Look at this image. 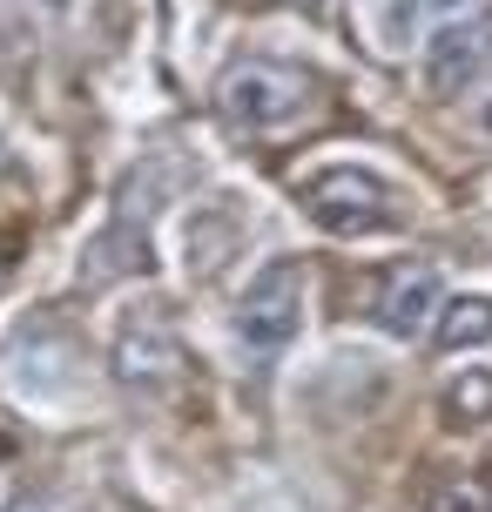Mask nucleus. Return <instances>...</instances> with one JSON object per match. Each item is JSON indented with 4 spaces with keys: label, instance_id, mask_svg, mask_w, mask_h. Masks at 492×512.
I'll list each match as a JSON object with an SVG mask.
<instances>
[{
    "label": "nucleus",
    "instance_id": "obj_7",
    "mask_svg": "<svg viewBox=\"0 0 492 512\" xmlns=\"http://www.w3.org/2000/svg\"><path fill=\"white\" fill-rule=\"evenodd\" d=\"M425 512H492V486L486 479H472V472H459V479H445L439 492H432V506Z\"/></svg>",
    "mask_w": 492,
    "mask_h": 512
},
{
    "label": "nucleus",
    "instance_id": "obj_10",
    "mask_svg": "<svg viewBox=\"0 0 492 512\" xmlns=\"http://www.w3.org/2000/svg\"><path fill=\"white\" fill-rule=\"evenodd\" d=\"M432 7H445V14H466L472 0H432Z\"/></svg>",
    "mask_w": 492,
    "mask_h": 512
},
{
    "label": "nucleus",
    "instance_id": "obj_12",
    "mask_svg": "<svg viewBox=\"0 0 492 512\" xmlns=\"http://www.w3.org/2000/svg\"><path fill=\"white\" fill-rule=\"evenodd\" d=\"M304 7H317V0H304Z\"/></svg>",
    "mask_w": 492,
    "mask_h": 512
},
{
    "label": "nucleus",
    "instance_id": "obj_9",
    "mask_svg": "<svg viewBox=\"0 0 492 512\" xmlns=\"http://www.w3.org/2000/svg\"><path fill=\"white\" fill-rule=\"evenodd\" d=\"M472 128H479V135H486V142H492V88H486V95H479V102H472Z\"/></svg>",
    "mask_w": 492,
    "mask_h": 512
},
{
    "label": "nucleus",
    "instance_id": "obj_8",
    "mask_svg": "<svg viewBox=\"0 0 492 512\" xmlns=\"http://www.w3.org/2000/svg\"><path fill=\"white\" fill-rule=\"evenodd\" d=\"M445 411H452L459 425H472V418H492V378H486V371L459 378L452 391H445Z\"/></svg>",
    "mask_w": 492,
    "mask_h": 512
},
{
    "label": "nucleus",
    "instance_id": "obj_1",
    "mask_svg": "<svg viewBox=\"0 0 492 512\" xmlns=\"http://www.w3.org/2000/svg\"><path fill=\"white\" fill-rule=\"evenodd\" d=\"M311 102V81L297 68H277V61H236L230 75L216 81V108L223 122L243 128V135H277L304 115Z\"/></svg>",
    "mask_w": 492,
    "mask_h": 512
},
{
    "label": "nucleus",
    "instance_id": "obj_4",
    "mask_svg": "<svg viewBox=\"0 0 492 512\" xmlns=\"http://www.w3.org/2000/svg\"><path fill=\"white\" fill-rule=\"evenodd\" d=\"M486 61H492V27L452 21V27L432 34V48H425V75H432L439 95H459V88H472V81L486 75Z\"/></svg>",
    "mask_w": 492,
    "mask_h": 512
},
{
    "label": "nucleus",
    "instance_id": "obj_2",
    "mask_svg": "<svg viewBox=\"0 0 492 512\" xmlns=\"http://www.w3.org/2000/svg\"><path fill=\"white\" fill-rule=\"evenodd\" d=\"M304 209H311L317 230L331 236H378L398 223V196L371 169H324L304 182Z\"/></svg>",
    "mask_w": 492,
    "mask_h": 512
},
{
    "label": "nucleus",
    "instance_id": "obj_11",
    "mask_svg": "<svg viewBox=\"0 0 492 512\" xmlns=\"http://www.w3.org/2000/svg\"><path fill=\"white\" fill-rule=\"evenodd\" d=\"M0 270H7V243H0Z\"/></svg>",
    "mask_w": 492,
    "mask_h": 512
},
{
    "label": "nucleus",
    "instance_id": "obj_3",
    "mask_svg": "<svg viewBox=\"0 0 492 512\" xmlns=\"http://www.w3.org/2000/svg\"><path fill=\"white\" fill-rule=\"evenodd\" d=\"M304 324V263H290L277 256L270 270L250 277L243 290V304H236V337L250 344V351H284L290 337Z\"/></svg>",
    "mask_w": 492,
    "mask_h": 512
},
{
    "label": "nucleus",
    "instance_id": "obj_5",
    "mask_svg": "<svg viewBox=\"0 0 492 512\" xmlns=\"http://www.w3.org/2000/svg\"><path fill=\"white\" fill-rule=\"evenodd\" d=\"M439 270H425V263H412V270H398V277L385 283V297H378V324H385L391 337H425L432 324H439Z\"/></svg>",
    "mask_w": 492,
    "mask_h": 512
},
{
    "label": "nucleus",
    "instance_id": "obj_6",
    "mask_svg": "<svg viewBox=\"0 0 492 512\" xmlns=\"http://www.w3.org/2000/svg\"><path fill=\"white\" fill-rule=\"evenodd\" d=\"M439 344L445 351H479V344H492V297H452V304H439Z\"/></svg>",
    "mask_w": 492,
    "mask_h": 512
}]
</instances>
